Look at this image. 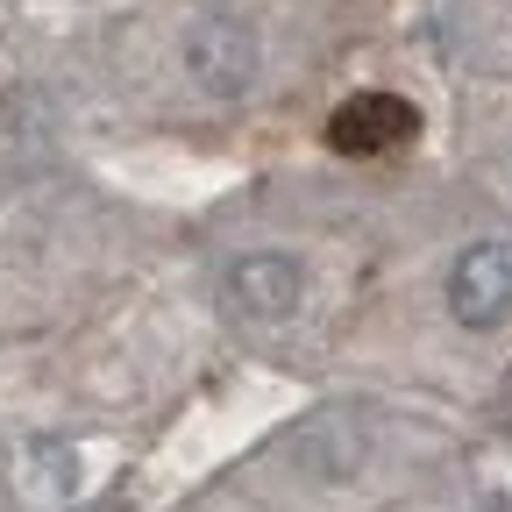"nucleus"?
Listing matches in <instances>:
<instances>
[{"mask_svg":"<svg viewBox=\"0 0 512 512\" xmlns=\"http://www.w3.org/2000/svg\"><path fill=\"white\" fill-rule=\"evenodd\" d=\"M448 313L456 328L491 335L512 320V242H470L448 271Z\"/></svg>","mask_w":512,"mask_h":512,"instance_id":"1","label":"nucleus"},{"mask_svg":"<svg viewBox=\"0 0 512 512\" xmlns=\"http://www.w3.org/2000/svg\"><path fill=\"white\" fill-rule=\"evenodd\" d=\"M185 72L207 100H242L256 79V29L242 15H207L185 36Z\"/></svg>","mask_w":512,"mask_h":512,"instance_id":"2","label":"nucleus"},{"mask_svg":"<svg viewBox=\"0 0 512 512\" xmlns=\"http://www.w3.org/2000/svg\"><path fill=\"white\" fill-rule=\"evenodd\" d=\"M221 292H228V306L242 320L278 328V320H292L306 306V271H299V256H285V249H256V256H235V264H228Z\"/></svg>","mask_w":512,"mask_h":512,"instance_id":"3","label":"nucleus"},{"mask_svg":"<svg viewBox=\"0 0 512 512\" xmlns=\"http://www.w3.org/2000/svg\"><path fill=\"white\" fill-rule=\"evenodd\" d=\"M413 128H420L413 100H399V93H349L335 107V121H328V143L342 157H384V150L413 143Z\"/></svg>","mask_w":512,"mask_h":512,"instance_id":"4","label":"nucleus"}]
</instances>
